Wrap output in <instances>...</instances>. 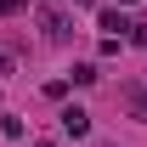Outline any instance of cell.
<instances>
[{
  "label": "cell",
  "mask_w": 147,
  "mask_h": 147,
  "mask_svg": "<svg viewBox=\"0 0 147 147\" xmlns=\"http://www.w3.org/2000/svg\"><path fill=\"white\" fill-rule=\"evenodd\" d=\"M0 136H11V142L23 136V119H17V113H0Z\"/></svg>",
  "instance_id": "4"
},
{
  "label": "cell",
  "mask_w": 147,
  "mask_h": 147,
  "mask_svg": "<svg viewBox=\"0 0 147 147\" xmlns=\"http://www.w3.org/2000/svg\"><path fill=\"white\" fill-rule=\"evenodd\" d=\"M130 108H136V119H147V96H130Z\"/></svg>",
  "instance_id": "6"
},
{
  "label": "cell",
  "mask_w": 147,
  "mask_h": 147,
  "mask_svg": "<svg viewBox=\"0 0 147 147\" xmlns=\"http://www.w3.org/2000/svg\"><path fill=\"white\" fill-rule=\"evenodd\" d=\"M45 40H68V17H62V11H45Z\"/></svg>",
  "instance_id": "2"
},
{
  "label": "cell",
  "mask_w": 147,
  "mask_h": 147,
  "mask_svg": "<svg viewBox=\"0 0 147 147\" xmlns=\"http://www.w3.org/2000/svg\"><path fill=\"white\" fill-rule=\"evenodd\" d=\"M96 23H102V28H108V34H125V28H130V17H119V11H113V6H108V11H102V17H96Z\"/></svg>",
  "instance_id": "3"
},
{
  "label": "cell",
  "mask_w": 147,
  "mask_h": 147,
  "mask_svg": "<svg viewBox=\"0 0 147 147\" xmlns=\"http://www.w3.org/2000/svg\"><path fill=\"white\" fill-rule=\"evenodd\" d=\"M57 125H62V136L79 142V136H91V113H85V108H62V113H57Z\"/></svg>",
  "instance_id": "1"
},
{
  "label": "cell",
  "mask_w": 147,
  "mask_h": 147,
  "mask_svg": "<svg viewBox=\"0 0 147 147\" xmlns=\"http://www.w3.org/2000/svg\"><path fill=\"white\" fill-rule=\"evenodd\" d=\"M119 6H130V0H119Z\"/></svg>",
  "instance_id": "7"
},
{
  "label": "cell",
  "mask_w": 147,
  "mask_h": 147,
  "mask_svg": "<svg viewBox=\"0 0 147 147\" xmlns=\"http://www.w3.org/2000/svg\"><path fill=\"white\" fill-rule=\"evenodd\" d=\"M23 11V0H0V17H17Z\"/></svg>",
  "instance_id": "5"
}]
</instances>
